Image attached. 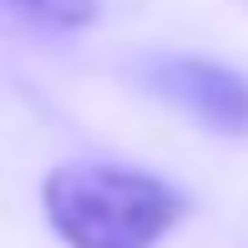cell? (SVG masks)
<instances>
[{"mask_svg":"<svg viewBox=\"0 0 248 248\" xmlns=\"http://www.w3.org/2000/svg\"><path fill=\"white\" fill-rule=\"evenodd\" d=\"M10 5L26 10L41 26H56V31H81L96 20V0H10Z\"/></svg>","mask_w":248,"mask_h":248,"instance_id":"3957f363","label":"cell"},{"mask_svg":"<svg viewBox=\"0 0 248 248\" xmlns=\"http://www.w3.org/2000/svg\"><path fill=\"white\" fill-rule=\"evenodd\" d=\"M152 86L172 107L213 132H248V76L202 56H167L152 66Z\"/></svg>","mask_w":248,"mask_h":248,"instance_id":"7a4b0ae2","label":"cell"},{"mask_svg":"<svg viewBox=\"0 0 248 248\" xmlns=\"http://www.w3.org/2000/svg\"><path fill=\"white\" fill-rule=\"evenodd\" d=\"M51 228L71 248H152L177 228L187 198L142 167L66 162L41 187Z\"/></svg>","mask_w":248,"mask_h":248,"instance_id":"6da1fadb","label":"cell"}]
</instances>
